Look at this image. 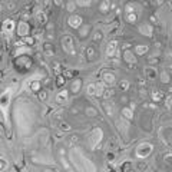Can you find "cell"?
<instances>
[{"instance_id": "6da1fadb", "label": "cell", "mask_w": 172, "mask_h": 172, "mask_svg": "<svg viewBox=\"0 0 172 172\" xmlns=\"http://www.w3.org/2000/svg\"><path fill=\"white\" fill-rule=\"evenodd\" d=\"M152 150H154V145L152 144L142 142V144H139V145L136 146L135 155H136V158H139V159H145V158H148L152 154Z\"/></svg>"}, {"instance_id": "7a4b0ae2", "label": "cell", "mask_w": 172, "mask_h": 172, "mask_svg": "<svg viewBox=\"0 0 172 172\" xmlns=\"http://www.w3.org/2000/svg\"><path fill=\"white\" fill-rule=\"evenodd\" d=\"M58 159H59L60 165L63 167V169H64L66 172H75V169L72 168V165L69 164L68 158H66V149H64L63 146L58 148Z\"/></svg>"}, {"instance_id": "3957f363", "label": "cell", "mask_w": 172, "mask_h": 172, "mask_svg": "<svg viewBox=\"0 0 172 172\" xmlns=\"http://www.w3.org/2000/svg\"><path fill=\"white\" fill-rule=\"evenodd\" d=\"M15 66H16V69L19 72H26L32 66V59L29 56H19L16 62H15Z\"/></svg>"}, {"instance_id": "277c9868", "label": "cell", "mask_w": 172, "mask_h": 172, "mask_svg": "<svg viewBox=\"0 0 172 172\" xmlns=\"http://www.w3.org/2000/svg\"><path fill=\"white\" fill-rule=\"evenodd\" d=\"M62 48H63L64 52L68 55H70V56H75L76 55L75 43H73V39L70 38V36H64V38L62 39Z\"/></svg>"}, {"instance_id": "5b68a950", "label": "cell", "mask_w": 172, "mask_h": 172, "mask_svg": "<svg viewBox=\"0 0 172 172\" xmlns=\"http://www.w3.org/2000/svg\"><path fill=\"white\" fill-rule=\"evenodd\" d=\"M10 89H6L2 95H0V109L3 111L5 115H7V108H9V102H10Z\"/></svg>"}, {"instance_id": "8992f818", "label": "cell", "mask_w": 172, "mask_h": 172, "mask_svg": "<svg viewBox=\"0 0 172 172\" xmlns=\"http://www.w3.org/2000/svg\"><path fill=\"white\" fill-rule=\"evenodd\" d=\"M15 30V22L10 20V19H7L2 23V27H0V32L3 33L5 36H9L12 35V32Z\"/></svg>"}, {"instance_id": "52a82bcc", "label": "cell", "mask_w": 172, "mask_h": 172, "mask_svg": "<svg viewBox=\"0 0 172 172\" xmlns=\"http://www.w3.org/2000/svg\"><path fill=\"white\" fill-rule=\"evenodd\" d=\"M68 25H69L70 27H73V29H79V27L83 25V19H82V16H79V15H70V16L68 17Z\"/></svg>"}, {"instance_id": "ba28073f", "label": "cell", "mask_w": 172, "mask_h": 172, "mask_svg": "<svg viewBox=\"0 0 172 172\" xmlns=\"http://www.w3.org/2000/svg\"><path fill=\"white\" fill-rule=\"evenodd\" d=\"M102 81H103L102 83H106L108 86H113L115 83H116V76H115V73L106 70V72H103L102 73Z\"/></svg>"}, {"instance_id": "9c48e42d", "label": "cell", "mask_w": 172, "mask_h": 172, "mask_svg": "<svg viewBox=\"0 0 172 172\" xmlns=\"http://www.w3.org/2000/svg\"><path fill=\"white\" fill-rule=\"evenodd\" d=\"M124 60H125V63H128L129 66H135V64L138 63V59L135 58V53L131 52V50H125L124 52Z\"/></svg>"}, {"instance_id": "30bf717a", "label": "cell", "mask_w": 172, "mask_h": 172, "mask_svg": "<svg viewBox=\"0 0 172 172\" xmlns=\"http://www.w3.org/2000/svg\"><path fill=\"white\" fill-rule=\"evenodd\" d=\"M101 138H102V131L101 129H95L91 134V146L95 148V146L101 142Z\"/></svg>"}, {"instance_id": "8fae6325", "label": "cell", "mask_w": 172, "mask_h": 172, "mask_svg": "<svg viewBox=\"0 0 172 172\" xmlns=\"http://www.w3.org/2000/svg\"><path fill=\"white\" fill-rule=\"evenodd\" d=\"M116 50H118V42L116 40H111L106 46V56L108 58H113L116 55Z\"/></svg>"}, {"instance_id": "7c38bea8", "label": "cell", "mask_w": 172, "mask_h": 172, "mask_svg": "<svg viewBox=\"0 0 172 172\" xmlns=\"http://www.w3.org/2000/svg\"><path fill=\"white\" fill-rule=\"evenodd\" d=\"M91 30H92V27L91 25H88V23H83L81 27H79V39L81 40H85L89 35H91Z\"/></svg>"}, {"instance_id": "4fadbf2b", "label": "cell", "mask_w": 172, "mask_h": 172, "mask_svg": "<svg viewBox=\"0 0 172 172\" xmlns=\"http://www.w3.org/2000/svg\"><path fill=\"white\" fill-rule=\"evenodd\" d=\"M68 101H69V91L63 89V91L58 92V95H56V102L59 103V105H63V103H66Z\"/></svg>"}, {"instance_id": "5bb4252c", "label": "cell", "mask_w": 172, "mask_h": 172, "mask_svg": "<svg viewBox=\"0 0 172 172\" xmlns=\"http://www.w3.org/2000/svg\"><path fill=\"white\" fill-rule=\"evenodd\" d=\"M29 32H30L29 25H27L26 22H20V23H19V27H17V33H19V36L26 38L27 35H29Z\"/></svg>"}, {"instance_id": "9a60e30c", "label": "cell", "mask_w": 172, "mask_h": 172, "mask_svg": "<svg viewBox=\"0 0 172 172\" xmlns=\"http://www.w3.org/2000/svg\"><path fill=\"white\" fill-rule=\"evenodd\" d=\"M81 88H82V79L76 78V79H73V81L70 82L69 91L72 92V93H78V92H81Z\"/></svg>"}, {"instance_id": "2e32d148", "label": "cell", "mask_w": 172, "mask_h": 172, "mask_svg": "<svg viewBox=\"0 0 172 172\" xmlns=\"http://www.w3.org/2000/svg\"><path fill=\"white\" fill-rule=\"evenodd\" d=\"M139 32L141 35H144V36H152L154 35V27L150 26L149 23H145V25H142V26L139 27Z\"/></svg>"}, {"instance_id": "e0dca14e", "label": "cell", "mask_w": 172, "mask_h": 172, "mask_svg": "<svg viewBox=\"0 0 172 172\" xmlns=\"http://www.w3.org/2000/svg\"><path fill=\"white\" fill-rule=\"evenodd\" d=\"M145 76L148 81H155L156 78H158V72L154 66H149V68H146L145 69Z\"/></svg>"}, {"instance_id": "ac0fdd59", "label": "cell", "mask_w": 172, "mask_h": 172, "mask_svg": "<svg viewBox=\"0 0 172 172\" xmlns=\"http://www.w3.org/2000/svg\"><path fill=\"white\" fill-rule=\"evenodd\" d=\"M102 106H103V112L106 113L108 116H113L115 115V109H113V105L111 102H103L102 103Z\"/></svg>"}, {"instance_id": "d6986e66", "label": "cell", "mask_w": 172, "mask_h": 172, "mask_svg": "<svg viewBox=\"0 0 172 172\" xmlns=\"http://www.w3.org/2000/svg\"><path fill=\"white\" fill-rule=\"evenodd\" d=\"M86 58H88V60H95L96 59V49L93 48L92 45L86 48Z\"/></svg>"}, {"instance_id": "ffe728a7", "label": "cell", "mask_w": 172, "mask_h": 172, "mask_svg": "<svg viewBox=\"0 0 172 172\" xmlns=\"http://www.w3.org/2000/svg\"><path fill=\"white\" fill-rule=\"evenodd\" d=\"M43 50H45V55L46 56H55V48H53V45L52 43H45L43 45Z\"/></svg>"}, {"instance_id": "44dd1931", "label": "cell", "mask_w": 172, "mask_h": 172, "mask_svg": "<svg viewBox=\"0 0 172 172\" xmlns=\"http://www.w3.org/2000/svg\"><path fill=\"white\" fill-rule=\"evenodd\" d=\"M68 146H69V148H72V146H75L76 144H78V142H79V135L78 134H72V135H69V136H68Z\"/></svg>"}, {"instance_id": "7402d4cb", "label": "cell", "mask_w": 172, "mask_h": 172, "mask_svg": "<svg viewBox=\"0 0 172 172\" xmlns=\"http://www.w3.org/2000/svg\"><path fill=\"white\" fill-rule=\"evenodd\" d=\"M122 116H124L125 119H128V121H132V119H134V111L129 106L124 108V109H122Z\"/></svg>"}, {"instance_id": "603a6c76", "label": "cell", "mask_w": 172, "mask_h": 172, "mask_svg": "<svg viewBox=\"0 0 172 172\" xmlns=\"http://www.w3.org/2000/svg\"><path fill=\"white\" fill-rule=\"evenodd\" d=\"M111 10V3L109 2H102V3H99V12L102 13V15H106L108 12Z\"/></svg>"}, {"instance_id": "cb8c5ba5", "label": "cell", "mask_w": 172, "mask_h": 172, "mask_svg": "<svg viewBox=\"0 0 172 172\" xmlns=\"http://www.w3.org/2000/svg\"><path fill=\"white\" fill-rule=\"evenodd\" d=\"M148 50H149V46H146V45H139V46H136V48H135V52L138 53V56L145 55Z\"/></svg>"}, {"instance_id": "d4e9b609", "label": "cell", "mask_w": 172, "mask_h": 172, "mask_svg": "<svg viewBox=\"0 0 172 172\" xmlns=\"http://www.w3.org/2000/svg\"><path fill=\"white\" fill-rule=\"evenodd\" d=\"M132 13H136V5L135 3H128L125 6V15H132Z\"/></svg>"}, {"instance_id": "484cf974", "label": "cell", "mask_w": 172, "mask_h": 172, "mask_svg": "<svg viewBox=\"0 0 172 172\" xmlns=\"http://www.w3.org/2000/svg\"><path fill=\"white\" fill-rule=\"evenodd\" d=\"M85 113H86V116H89V118H95V116H98V111L95 109V108H92V106L86 108Z\"/></svg>"}, {"instance_id": "4316f807", "label": "cell", "mask_w": 172, "mask_h": 172, "mask_svg": "<svg viewBox=\"0 0 172 172\" xmlns=\"http://www.w3.org/2000/svg\"><path fill=\"white\" fill-rule=\"evenodd\" d=\"M103 92H105V85H103L102 82H98L96 83V95L95 96H103Z\"/></svg>"}, {"instance_id": "83f0119b", "label": "cell", "mask_w": 172, "mask_h": 172, "mask_svg": "<svg viewBox=\"0 0 172 172\" xmlns=\"http://www.w3.org/2000/svg\"><path fill=\"white\" fill-rule=\"evenodd\" d=\"M169 81H171V76H169V73H168L167 70H162V72H161V82H162V83H165V85H168Z\"/></svg>"}, {"instance_id": "f1b7e54d", "label": "cell", "mask_w": 172, "mask_h": 172, "mask_svg": "<svg viewBox=\"0 0 172 172\" xmlns=\"http://www.w3.org/2000/svg\"><path fill=\"white\" fill-rule=\"evenodd\" d=\"M150 96H152V99H154L155 102H158V101H161L162 98H164V92L162 91H154L152 93H150Z\"/></svg>"}, {"instance_id": "f546056e", "label": "cell", "mask_w": 172, "mask_h": 172, "mask_svg": "<svg viewBox=\"0 0 172 172\" xmlns=\"http://www.w3.org/2000/svg\"><path fill=\"white\" fill-rule=\"evenodd\" d=\"M125 19H126V22H128V23H131V25H135V23H136V20H138V15H136V13H132V15H125Z\"/></svg>"}, {"instance_id": "4dcf8cb0", "label": "cell", "mask_w": 172, "mask_h": 172, "mask_svg": "<svg viewBox=\"0 0 172 172\" xmlns=\"http://www.w3.org/2000/svg\"><path fill=\"white\" fill-rule=\"evenodd\" d=\"M129 88H131L129 81H121V82H119V89H121L122 92H128Z\"/></svg>"}, {"instance_id": "1f68e13d", "label": "cell", "mask_w": 172, "mask_h": 172, "mask_svg": "<svg viewBox=\"0 0 172 172\" xmlns=\"http://www.w3.org/2000/svg\"><path fill=\"white\" fill-rule=\"evenodd\" d=\"M92 39H93V42L99 43V42H101V40L103 39L102 32H101V30H95V32H93V35H92Z\"/></svg>"}, {"instance_id": "d6a6232c", "label": "cell", "mask_w": 172, "mask_h": 172, "mask_svg": "<svg viewBox=\"0 0 172 172\" xmlns=\"http://www.w3.org/2000/svg\"><path fill=\"white\" fill-rule=\"evenodd\" d=\"M59 129L63 131V132H70V131H72V125L68 124V122H60Z\"/></svg>"}, {"instance_id": "836d02e7", "label": "cell", "mask_w": 172, "mask_h": 172, "mask_svg": "<svg viewBox=\"0 0 172 172\" xmlns=\"http://www.w3.org/2000/svg\"><path fill=\"white\" fill-rule=\"evenodd\" d=\"M148 168V165H146V162L144 161H138V164H136V171L138 172H144Z\"/></svg>"}, {"instance_id": "e575fe53", "label": "cell", "mask_w": 172, "mask_h": 172, "mask_svg": "<svg viewBox=\"0 0 172 172\" xmlns=\"http://www.w3.org/2000/svg\"><path fill=\"white\" fill-rule=\"evenodd\" d=\"M30 89H32L33 92H40V82L39 81H35V82H32V85H30Z\"/></svg>"}, {"instance_id": "d590c367", "label": "cell", "mask_w": 172, "mask_h": 172, "mask_svg": "<svg viewBox=\"0 0 172 172\" xmlns=\"http://www.w3.org/2000/svg\"><path fill=\"white\" fill-rule=\"evenodd\" d=\"M88 93L89 95H96V83H89L88 85Z\"/></svg>"}, {"instance_id": "8d00e7d4", "label": "cell", "mask_w": 172, "mask_h": 172, "mask_svg": "<svg viewBox=\"0 0 172 172\" xmlns=\"http://www.w3.org/2000/svg\"><path fill=\"white\" fill-rule=\"evenodd\" d=\"M64 82H66V81H64V76L63 75H58V76H56V85H58V86H63Z\"/></svg>"}, {"instance_id": "74e56055", "label": "cell", "mask_w": 172, "mask_h": 172, "mask_svg": "<svg viewBox=\"0 0 172 172\" xmlns=\"http://www.w3.org/2000/svg\"><path fill=\"white\" fill-rule=\"evenodd\" d=\"M7 168V161H6L3 156H0V172H3Z\"/></svg>"}, {"instance_id": "f35d334b", "label": "cell", "mask_w": 172, "mask_h": 172, "mask_svg": "<svg viewBox=\"0 0 172 172\" xmlns=\"http://www.w3.org/2000/svg\"><path fill=\"white\" fill-rule=\"evenodd\" d=\"M112 96H113L112 89H105V92H103V98H105V99H111Z\"/></svg>"}, {"instance_id": "ab89813d", "label": "cell", "mask_w": 172, "mask_h": 172, "mask_svg": "<svg viewBox=\"0 0 172 172\" xmlns=\"http://www.w3.org/2000/svg\"><path fill=\"white\" fill-rule=\"evenodd\" d=\"M164 161H165V164H167V165L172 167V154H167V155H165V158H164Z\"/></svg>"}, {"instance_id": "60d3db41", "label": "cell", "mask_w": 172, "mask_h": 172, "mask_svg": "<svg viewBox=\"0 0 172 172\" xmlns=\"http://www.w3.org/2000/svg\"><path fill=\"white\" fill-rule=\"evenodd\" d=\"M119 102L122 103V105H126V103L129 102V98L126 96V95H122V96H121V99H119Z\"/></svg>"}, {"instance_id": "b9f144b4", "label": "cell", "mask_w": 172, "mask_h": 172, "mask_svg": "<svg viewBox=\"0 0 172 172\" xmlns=\"http://www.w3.org/2000/svg\"><path fill=\"white\" fill-rule=\"evenodd\" d=\"M39 98H40V101H45V99H48V92L40 91V92H39Z\"/></svg>"}, {"instance_id": "7bdbcfd3", "label": "cell", "mask_w": 172, "mask_h": 172, "mask_svg": "<svg viewBox=\"0 0 172 172\" xmlns=\"http://www.w3.org/2000/svg\"><path fill=\"white\" fill-rule=\"evenodd\" d=\"M53 70H55V73H56V76L60 75V64L59 63H53Z\"/></svg>"}, {"instance_id": "ee69618b", "label": "cell", "mask_w": 172, "mask_h": 172, "mask_svg": "<svg viewBox=\"0 0 172 172\" xmlns=\"http://www.w3.org/2000/svg\"><path fill=\"white\" fill-rule=\"evenodd\" d=\"M124 171H125V172H132V165H131L129 162L124 165Z\"/></svg>"}, {"instance_id": "f6af8a7d", "label": "cell", "mask_w": 172, "mask_h": 172, "mask_svg": "<svg viewBox=\"0 0 172 172\" xmlns=\"http://www.w3.org/2000/svg\"><path fill=\"white\" fill-rule=\"evenodd\" d=\"M75 5L76 6H85L86 7V6H91V2H76Z\"/></svg>"}, {"instance_id": "bcb514c9", "label": "cell", "mask_w": 172, "mask_h": 172, "mask_svg": "<svg viewBox=\"0 0 172 172\" xmlns=\"http://www.w3.org/2000/svg\"><path fill=\"white\" fill-rule=\"evenodd\" d=\"M159 62L158 59H155V58H148V63H150V64H156Z\"/></svg>"}, {"instance_id": "7dc6e473", "label": "cell", "mask_w": 172, "mask_h": 172, "mask_svg": "<svg viewBox=\"0 0 172 172\" xmlns=\"http://www.w3.org/2000/svg\"><path fill=\"white\" fill-rule=\"evenodd\" d=\"M165 102H167V106L168 108H172V95L167 98V101H165Z\"/></svg>"}, {"instance_id": "c3c4849f", "label": "cell", "mask_w": 172, "mask_h": 172, "mask_svg": "<svg viewBox=\"0 0 172 172\" xmlns=\"http://www.w3.org/2000/svg\"><path fill=\"white\" fill-rule=\"evenodd\" d=\"M79 112H81V108H72L70 109V113H73V115H78Z\"/></svg>"}, {"instance_id": "681fc988", "label": "cell", "mask_w": 172, "mask_h": 172, "mask_svg": "<svg viewBox=\"0 0 172 172\" xmlns=\"http://www.w3.org/2000/svg\"><path fill=\"white\" fill-rule=\"evenodd\" d=\"M149 20L152 22V25H156V22H158V20H156V16H155V15H152V16L149 17Z\"/></svg>"}, {"instance_id": "f907efd6", "label": "cell", "mask_w": 172, "mask_h": 172, "mask_svg": "<svg viewBox=\"0 0 172 172\" xmlns=\"http://www.w3.org/2000/svg\"><path fill=\"white\" fill-rule=\"evenodd\" d=\"M23 42H26V43H29V45H32L33 40L30 38H23Z\"/></svg>"}, {"instance_id": "816d5d0a", "label": "cell", "mask_w": 172, "mask_h": 172, "mask_svg": "<svg viewBox=\"0 0 172 172\" xmlns=\"http://www.w3.org/2000/svg\"><path fill=\"white\" fill-rule=\"evenodd\" d=\"M75 3H70V5H68V9H70V10H73V9H75Z\"/></svg>"}, {"instance_id": "f5cc1de1", "label": "cell", "mask_w": 172, "mask_h": 172, "mask_svg": "<svg viewBox=\"0 0 172 172\" xmlns=\"http://www.w3.org/2000/svg\"><path fill=\"white\" fill-rule=\"evenodd\" d=\"M7 7H9V9H15V3H7Z\"/></svg>"}, {"instance_id": "db71d44e", "label": "cell", "mask_w": 172, "mask_h": 172, "mask_svg": "<svg viewBox=\"0 0 172 172\" xmlns=\"http://www.w3.org/2000/svg\"><path fill=\"white\" fill-rule=\"evenodd\" d=\"M108 158H109V159H113V154H108Z\"/></svg>"}, {"instance_id": "11a10c76", "label": "cell", "mask_w": 172, "mask_h": 172, "mask_svg": "<svg viewBox=\"0 0 172 172\" xmlns=\"http://www.w3.org/2000/svg\"><path fill=\"white\" fill-rule=\"evenodd\" d=\"M0 12H2V5H0Z\"/></svg>"}, {"instance_id": "9f6ffc18", "label": "cell", "mask_w": 172, "mask_h": 172, "mask_svg": "<svg viewBox=\"0 0 172 172\" xmlns=\"http://www.w3.org/2000/svg\"><path fill=\"white\" fill-rule=\"evenodd\" d=\"M171 52H172V49H171Z\"/></svg>"}, {"instance_id": "6f0895ef", "label": "cell", "mask_w": 172, "mask_h": 172, "mask_svg": "<svg viewBox=\"0 0 172 172\" xmlns=\"http://www.w3.org/2000/svg\"><path fill=\"white\" fill-rule=\"evenodd\" d=\"M0 52H2V50H0Z\"/></svg>"}]
</instances>
